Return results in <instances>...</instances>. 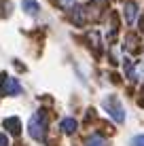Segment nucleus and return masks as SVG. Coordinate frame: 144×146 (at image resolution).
<instances>
[{
	"instance_id": "1",
	"label": "nucleus",
	"mask_w": 144,
	"mask_h": 146,
	"mask_svg": "<svg viewBox=\"0 0 144 146\" xmlns=\"http://www.w3.org/2000/svg\"><path fill=\"white\" fill-rule=\"evenodd\" d=\"M28 133L36 142H44V138H47V117L42 112L32 114V119L28 121Z\"/></svg>"
},
{
	"instance_id": "2",
	"label": "nucleus",
	"mask_w": 144,
	"mask_h": 146,
	"mask_svg": "<svg viewBox=\"0 0 144 146\" xmlns=\"http://www.w3.org/2000/svg\"><path fill=\"white\" fill-rule=\"evenodd\" d=\"M102 106H104V110H106L108 114H110V119L115 121V123H125V108H123L121 100H119L117 95H108V98H104Z\"/></svg>"
},
{
	"instance_id": "3",
	"label": "nucleus",
	"mask_w": 144,
	"mask_h": 146,
	"mask_svg": "<svg viewBox=\"0 0 144 146\" xmlns=\"http://www.w3.org/2000/svg\"><path fill=\"white\" fill-rule=\"evenodd\" d=\"M0 93L2 95H19L21 93V85L13 76H0Z\"/></svg>"
},
{
	"instance_id": "4",
	"label": "nucleus",
	"mask_w": 144,
	"mask_h": 146,
	"mask_svg": "<svg viewBox=\"0 0 144 146\" xmlns=\"http://www.w3.org/2000/svg\"><path fill=\"white\" fill-rule=\"evenodd\" d=\"M4 129H9V133H13V135H19V131H21V121L17 117L4 119Z\"/></svg>"
},
{
	"instance_id": "5",
	"label": "nucleus",
	"mask_w": 144,
	"mask_h": 146,
	"mask_svg": "<svg viewBox=\"0 0 144 146\" xmlns=\"http://www.w3.org/2000/svg\"><path fill=\"white\" fill-rule=\"evenodd\" d=\"M125 19H127L129 26L136 23V19H138V4L136 2H127L125 4Z\"/></svg>"
},
{
	"instance_id": "6",
	"label": "nucleus",
	"mask_w": 144,
	"mask_h": 146,
	"mask_svg": "<svg viewBox=\"0 0 144 146\" xmlns=\"http://www.w3.org/2000/svg\"><path fill=\"white\" fill-rule=\"evenodd\" d=\"M21 9L28 15H36L38 11H40V4H38L36 0H21Z\"/></svg>"
},
{
	"instance_id": "7",
	"label": "nucleus",
	"mask_w": 144,
	"mask_h": 146,
	"mask_svg": "<svg viewBox=\"0 0 144 146\" xmlns=\"http://www.w3.org/2000/svg\"><path fill=\"white\" fill-rule=\"evenodd\" d=\"M59 127H62L64 133H74V131H76V127H78V123H76L72 117H68V119L62 121V125H59Z\"/></svg>"
},
{
	"instance_id": "8",
	"label": "nucleus",
	"mask_w": 144,
	"mask_h": 146,
	"mask_svg": "<svg viewBox=\"0 0 144 146\" xmlns=\"http://www.w3.org/2000/svg\"><path fill=\"white\" fill-rule=\"evenodd\" d=\"M85 146H108V142L102 138L100 133H93V135H89V138H87Z\"/></svg>"
},
{
	"instance_id": "9",
	"label": "nucleus",
	"mask_w": 144,
	"mask_h": 146,
	"mask_svg": "<svg viewBox=\"0 0 144 146\" xmlns=\"http://www.w3.org/2000/svg\"><path fill=\"white\" fill-rule=\"evenodd\" d=\"M57 4L64 9V11H70V9H74V4H76V0H57Z\"/></svg>"
},
{
	"instance_id": "10",
	"label": "nucleus",
	"mask_w": 144,
	"mask_h": 146,
	"mask_svg": "<svg viewBox=\"0 0 144 146\" xmlns=\"http://www.w3.org/2000/svg\"><path fill=\"white\" fill-rule=\"evenodd\" d=\"M129 146H144V133H140V135H133V138H131V142H129Z\"/></svg>"
},
{
	"instance_id": "11",
	"label": "nucleus",
	"mask_w": 144,
	"mask_h": 146,
	"mask_svg": "<svg viewBox=\"0 0 144 146\" xmlns=\"http://www.w3.org/2000/svg\"><path fill=\"white\" fill-rule=\"evenodd\" d=\"M0 146H9V138H7V133H0Z\"/></svg>"
}]
</instances>
